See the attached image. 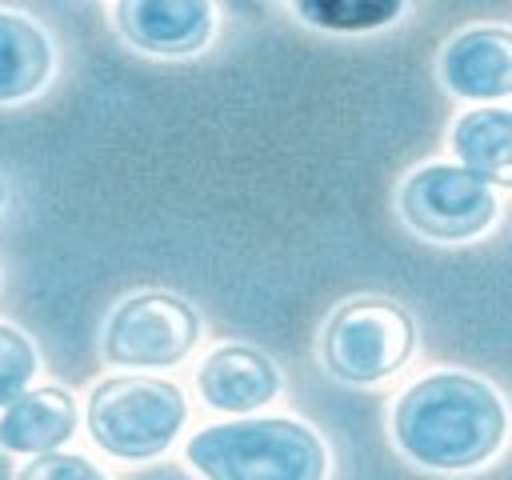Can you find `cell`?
<instances>
[{"instance_id":"obj_1","label":"cell","mask_w":512,"mask_h":480,"mask_svg":"<svg viewBox=\"0 0 512 480\" xmlns=\"http://www.w3.org/2000/svg\"><path fill=\"white\" fill-rule=\"evenodd\" d=\"M508 432L504 400L468 372H428L396 396L392 440L432 472H468L496 456Z\"/></svg>"},{"instance_id":"obj_2","label":"cell","mask_w":512,"mask_h":480,"mask_svg":"<svg viewBox=\"0 0 512 480\" xmlns=\"http://www.w3.org/2000/svg\"><path fill=\"white\" fill-rule=\"evenodd\" d=\"M184 460L204 480H324V440L292 416H232L200 428Z\"/></svg>"},{"instance_id":"obj_3","label":"cell","mask_w":512,"mask_h":480,"mask_svg":"<svg viewBox=\"0 0 512 480\" xmlns=\"http://www.w3.org/2000/svg\"><path fill=\"white\" fill-rule=\"evenodd\" d=\"M88 436L116 460H152L172 448L188 420L180 384L164 376H108L88 392Z\"/></svg>"},{"instance_id":"obj_4","label":"cell","mask_w":512,"mask_h":480,"mask_svg":"<svg viewBox=\"0 0 512 480\" xmlns=\"http://www.w3.org/2000/svg\"><path fill=\"white\" fill-rule=\"evenodd\" d=\"M416 348V324L388 296H352L320 328V360L344 384H380L396 376Z\"/></svg>"},{"instance_id":"obj_5","label":"cell","mask_w":512,"mask_h":480,"mask_svg":"<svg viewBox=\"0 0 512 480\" xmlns=\"http://www.w3.org/2000/svg\"><path fill=\"white\" fill-rule=\"evenodd\" d=\"M200 340L196 308L176 292H136L104 320V360L116 368H172Z\"/></svg>"},{"instance_id":"obj_6","label":"cell","mask_w":512,"mask_h":480,"mask_svg":"<svg viewBox=\"0 0 512 480\" xmlns=\"http://www.w3.org/2000/svg\"><path fill=\"white\" fill-rule=\"evenodd\" d=\"M396 208L416 236L440 244H460L480 236L500 212L484 180H476L460 164H440V160L420 164L416 172L404 176L396 192Z\"/></svg>"},{"instance_id":"obj_7","label":"cell","mask_w":512,"mask_h":480,"mask_svg":"<svg viewBox=\"0 0 512 480\" xmlns=\"http://www.w3.org/2000/svg\"><path fill=\"white\" fill-rule=\"evenodd\" d=\"M440 80L460 100H500L512 96V28L472 24L460 28L440 52Z\"/></svg>"},{"instance_id":"obj_8","label":"cell","mask_w":512,"mask_h":480,"mask_svg":"<svg viewBox=\"0 0 512 480\" xmlns=\"http://www.w3.org/2000/svg\"><path fill=\"white\" fill-rule=\"evenodd\" d=\"M112 20L148 56H192L212 36V4L204 0H120Z\"/></svg>"},{"instance_id":"obj_9","label":"cell","mask_w":512,"mask_h":480,"mask_svg":"<svg viewBox=\"0 0 512 480\" xmlns=\"http://www.w3.org/2000/svg\"><path fill=\"white\" fill-rule=\"evenodd\" d=\"M200 400L228 416H248L276 400L280 368L252 344H220L196 368Z\"/></svg>"},{"instance_id":"obj_10","label":"cell","mask_w":512,"mask_h":480,"mask_svg":"<svg viewBox=\"0 0 512 480\" xmlns=\"http://www.w3.org/2000/svg\"><path fill=\"white\" fill-rule=\"evenodd\" d=\"M76 400L60 384H40L20 392L4 412H0V448L16 456H44L60 452V444L72 440L76 432Z\"/></svg>"},{"instance_id":"obj_11","label":"cell","mask_w":512,"mask_h":480,"mask_svg":"<svg viewBox=\"0 0 512 480\" xmlns=\"http://www.w3.org/2000/svg\"><path fill=\"white\" fill-rule=\"evenodd\" d=\"M456 164L488 188H512V108L480 104L452 124Z\"/></svg>"},{"instance_id":"obj_12","label":"cell","mask_w":512,"mask_h":480,"mask_svg":"<svg viewBox=\"0 0 512 480\" xmlns=\"http://www.w3.org/2000/svg\"><path fill=\"white\" fill-rule=\"evenodd\" d=\"M52 76V40L48 32L20 16L0 12V104L36 96Z\"/></svg>"},{"instance_id":"obj_13","label":"cell","mask_w":512,"mask_h":480,"mask_svg":"<svg viewBox=\"0 0 512 480\" xmlns=\"http://www.w3.org/2000/svg\"><path fill=\"white\" fill-rule=\"evenodd\" d=\"M292 12L312 24V28H332V32H364V28H384L392 24L404 4L400 0H296Z\"/></svg>"},{"instance_id":"obj_14","label":"cell","mask_w":512,"mask_h":480,"mask_svg":"<svg viewBox=\"0 0 512 480\" xmlns=\"http://www.w3.org/2000/svg\"><path fill=\"white\" fill-rule=\"evenodd\" d=\"M36 376V348L32 340L12 328V324H0V408H8L20 392H28Z\"/></svg>"},{"instance_id":"obj_15","label":"cell","mask_w":512,"mask_h":480,"mask_svg":"<svg viewBox=\"0 0 512 480\" xmlns=\"http://www.w3.org/2000/svg\"><path fill=\"white\" fill-rule=\"evenodd\" d=\"M16 480H108V476L80 452H44L20 464Z\"/></svg>"},{"instance_id":"obj_16","label":"cell","mask_w":512,"mask_h":480,"mask_svg":"<svg viewBox=\"0 0 512 480\" xmlns=\"http://www.w3.org/2000/svg\"><path fill=\"white\" fill-rule=\"evenodd\" d=\"M0 196H4V192H0Z\"/></svg>"}]
</instances>
